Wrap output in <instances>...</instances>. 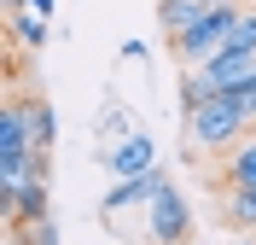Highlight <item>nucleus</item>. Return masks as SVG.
<instances>
[{
	"label": "nucleus",
	"mask_w": 256,
	"mask_h": 245,
	"mask_svg": "<svg viewBox=\"0 0 256 245\" xmlns=\"http://www.w3.org/2000/svg\"><path fill=\"white\" fill-rule=\"evenodd\" d=\"M227 187H256V140H239L227 152Z\"/></svg>",
	"instance_id": "9"
},
{
	"label": "nucleus",
	"mask_w": 256,
	"mask_h": 245,
	"mask_svg": "<svg viewBox=\"0 0 256 245\" xmlns=\"http://www.w3.org/2000/svg\"><path fill=\"white\" fill-rule=\"evenodd\" d=\"M24 245H58V228H52V216H41V222H24Z\"/></svg>",
	"instance_id": "13"
},
{
	"label": "nucleus",
	"mask_w": 256,
	"mask_h": 245,
	"mask_svg": "<svg viewBox=\"0 0 256 245\" xmlns=\"http://www.w3.org/2000/svg\"><path fill=\"white\" fill-rule=\"evenodd\" d=\"M24 111H30V134H35V146L47 152V146H52V134H58V123H52V105H47V99H30Z\"/></svg>",
	"instance_id": "12"
},
{
	"label": "nucleus",
	"mask_w": 256,
	"mask_h": 245,
	"mask_svg": "<svg viewBox=\"0 0 256 245\" xmlns=\"http://www.w3.org/2000/svg\"><path fill=\"white\" fill-rule=\"evenodd\" d=\"M204 12H210V0H163V6H158V18H163V30H169V35H186Z\"/></svg>",
	"instance_id": "8"
},
{
	"label": "nucleus",
	"mask_w": 256,
	"mask_h": 245,
	"mask_svg": "<svg viewBox=\"0 0 256 245\" xmlns=\"http://www.w3.org/2000/svg\"><path fill=\"white\" fill-rule=\"evenodd\" d=\"M227 222L256 233V187H227Z\"/></svg>",
	"instance_id": "11"
},
{
	"label": "nucleus",
	"mask_w": 256,
	"mask_h": 245,
	"mask_svg": "<svg viewBox=\"0 0 256 245\" xmlns=\"http://www.w3.org/2000/svg\"><path fill=\"white\" fill-rule=\"evenodd\" d=\"M227 53H256V12H244V24L233 30V41H227Z\"/></svg>",
	"instance_id": "14"
},
{
	"label": "nucleus",
	"mask_w": 256,
	"mask_h": 245,
	"mask_svg": "<svg viewBox=\"0 0 256 245\" xmlns=\"http://www.w3.org/2000/svg\"><path fill=\"white\" fill-rule=\"evenodd\" d=\"M192 140L210 152H227V146H239L244 140V123H250V111H244V99L239 94H216L204 99V105H192Z\"/></svg>",
	"instance_id": "2"
},
{
	"label": "nucleus",
	"mask_w": 256,
	"mask_h": 245,
	"mask_svg": "<svg viewBox=\"0 0 256 245\" xmlns=\"http://www.w3.org/2000/svg\"><path fill=\"white\" fill-rule=\"evenodd\" d=\"M146 222H152V239L158 245H180L192 233V210H186V198H180V187L169 175H163V187L152 193V204H146Z\"/></svg>",
	"instance_id": "4"
},
{
	"label": "nucleus",
	"mask_w": 256,
	"mask_h": 245,
	"mask_svg": "<svg viewBox=\"0 0 256 245\" xmlns=\"http://www.w3.org/2000/svg\"><path fill=\"white\" fill-rule=\"evenodd\" d=\"M6 18H12V41H18V47H41V41H47V18H41V12L18 6V12H6Z\"/></svg>",
	"instance_id": "10"
},
{
	"label": "nucleus",
	"mask_w": 256,
	"mask_h": 245,
	"mask_svg": "<svg viewBox=\"0 0 256 245\" xmlns=\"http://www.w3.org/2000/svg\"><path fill=\"white\" fill-rule=\"evenodd\" d=\"M210 6H244V0H210Z\"/></svg>",
	"instance_id": "16"
},
{
	"label": "nucleus",
	"mask_w": 256,
	"mask_h": 245,
	"mask_svg": "<svg viewBox=\"0 0 256 245\" xmlns=\"http://www.w3.org/2000/svg\"><path fill=\"white\" fill-rule=\"evenodd\" d=\"M35 169H47V152L35 146V134H30V111L6 105L0 111V193L24 187Z\"/></svg>",
	"instance_id": "1"
},
{
	"label": "nucleus",
	"mask_w": 256,
	"mask_h": 245,
	"mask_svg": "<svg viewBox=\"0 0 256 245\" xmlns=\"http://www.w3.org/2000/svg\"><path fill=\"white\" fill-rule=\"evenodd\" d=\"M163 187V169L152 175H134V181H116L111 193H105V210H128V204H152V193Z\"/></svg>",
	"instance_id": "7"
},
{
	"label": "nucleus",
	"mask_w": 256,
	"mask_h": 245,
	"mask_svg": "<svg viewBox=\"0 0 256 245\" xmlns=\"http://www.w3.org/2000/svg\"><path fill=\"white\" fill-rule=\"evenodd\" d=\"M30 12H41V18H52V0H24Z\"/></svg>",
	"instance_id": "15"
},
{
	"label": "nucleus",
	"mask_w": 256,
	"mask_h": 245,
	"mask_svg": "<svg viewBox=\"0 0 256 245\" xmlns=\"http://www.w3.org/2000/svg\"><path fill=\"white\" fill-rule=\"evenodd\" d=\"M18 6H24V0H6V12H18Z\"/></svg>",
	"instance_id": "17"
},
{
	"label": "nucleus",
	"mask_w": 256,
	"mask_h": 245,
	"mask_svg": "<svg viewBox=\"0 0 256 245\" xmlns=\"http://www.w3.org/2000/svg\"><path fill=\"white\" fill-rule=\"evenodd\" d=\"M158 169V146H152V134H122L111 146V175L116 181H134V175H152Z\"/></svg>",
	"instance_id": "5"
},
{
	"label": "nucleus",
	"mask_w": 256,
	"mask_h": 245,
	"mask_svg": "<svg viewBox=\"0 0 256 245\" xmlns=\"http://www.w3.org/2000/svg\"><path fill=\"white\" fill-rule=\"evenodd\" d=\"M239 24H244L239 6H210V12L198 18L186 35H175V53H180V59H192V65H210V59L233 41V30H239Z\"/></svg>",
	"instance_id": "3"
},
{
	"label": "nucleus",
	"mask_w": 256,
	"mask_h": 245,
	"mask_svg": "<svg viewBox=\"0 0 256 245\" xmlns=\"http://www.w3.org/2000/svg\"><path fill=\"white\" fill-rule=\"evenodd\" d=\"M0 204H6V216H12L18 228H24V222H41V216H47V169H35L24 187L0 193Z\"/></svg>",
	"instance_id": "6"
}]
</instances>
